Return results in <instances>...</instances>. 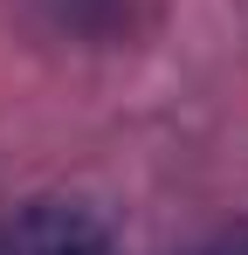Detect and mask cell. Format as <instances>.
I'll return each instance as SVG.
<instances>
[{"label": "cell", "mask_w": 248, "mask_h": 255, "mask_svg": "<svg viewBox=\"0 0 248 255\" xmlns=\"http://www.w3.org/2000/svg\"><path fill=\"white\" fill-rule=\"evenodd\" d=\"M0 255H118L111 228L76 200H28L0 221Z\"/></svg>", "instance_id": "cell-1"}, {"label": "cell", "mask_w": 248, "mask_h": 255, "mask_svg": "<svg viewBox=\"0 0 248 255\" xmlns=\"http://www.w3.org/2000/svg\"><path fill=\"white\" fill-rule=\"evenodd\" d=\"M200 255H248V221H242V228H228V235H214Z\"/></svg>", "instance_id": "cell-2"}]
</instances>
